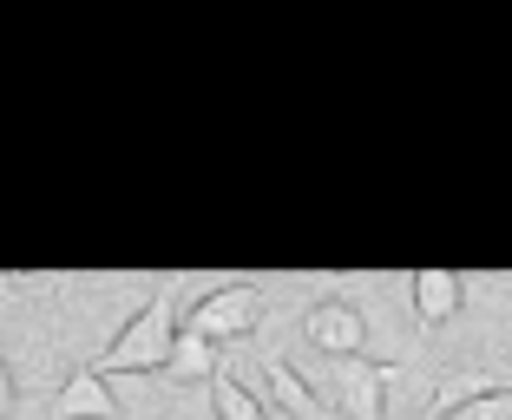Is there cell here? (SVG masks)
I'll return each mask as SVG.
<instances>
[{"instance_id":"cell-1","label":"cell","mask_w":512,"mask_h":420,"mask_svg":"<svg viewBox=\"0 0 512 420\" xmlns=\"http://www.w3.org/2000/svg\"><path fill=\"white\" fill-rule=\"evenodd\" d=\"M171 335H178V309L165 296H151L145 309L112 335V348L92 361V375H151V368H165L171 355Z\"/></svg>"},{"instance_id":"cell-2","label":"cell","mask_w":512,"mask_h":420,"mask_svg":"<svg viewBox=\"0 0 512 420\" xmlns=\"http://www.w3.org/2000/svg\"><path fill=\"white\" fill-rule=\"evenodd\" d=\"M184 329L204 335L211 348H217V342H243V335L263 329V289H250V283L211 289V296H204L191 315H184Z\"/></svg>"},{"instance_id":"cell-3","label":"cell","mask_w":512,"mask_h":420,"mask_svg":"<svg viewBox=\"0 0 512 420\" xmlns=\"http://www.w3.org/2000/svg\"><path fill=\"white\" fill-rule=\"evenodd\" d=\"M302 335H309V348H322L329 361H348V355L368 348V315L355 309V302L329 296V302H316V309L302 315Z\"/></svg>"},{"instance_id":"cell-4","label":"cell","mask_w":512,"mask_h":420,"mask_svg":"<svg viewBox=\"0 0 512 420\" xmlns=\"http://www.w3.org/2000/svg\"><path fill=\"white\" fill-rule=\"evenodd\" d=\"M388 388H394V368H381V361H368V355L335 361V407H342L348 420H381Z\"/></svg>"},{"instance_id":"cell-5","label":"cell","mask_w":512,"mask_h":420,"mask_svg":"<svg viewBox=\"0 0 512 420\" xmlns=\"http://www.w3.org/2000/svg\"><path fill=\"white\" fill-rule=\"evenodd\" d=\"M53 420H119V394H112L106 375L79 368V375H66V388L53 394Z\"/></svg>"},{"instance_id":"cell-6","label":"cell","mask_w":512,"mask_h":420,"mask_svg":"<svg viewBox=\"0 0 512 420\" xmlns=\"http://www.w3.org/2000/svg\"><path fill=\"white\" fill-rule=\"evenodd\" d=\"M460 276L453 270H414V315H421V329H440L460 315Z\"/></svg>"},{"instance_id":"cell-7","label":"cell","mask_w":512,"mask_h":420,"mask_svg":"<svg viewBox=\"0 0 512 420\" xmlns=\"http://www.w3.org/2000/svg\"><path fill=\"white\" fill-rule=\"evenodd\" d=\"M263 381H270V401L283 407L289 420H329V407H322V394L309 388V381H302L296 368H289V361H270V368H263Z\"/></svg>"},{"instance_id":"cell-8","label":"cell","mask_w":512,"mask_h":420,"mask_svg":"<svg viewBox=\"0 0 512 420\" xmlns=\"http://www.w3.org/2000/svg\"><path fill=\"white\" fill-rule=\"evenodd\" d=\"M165 375L171 381H211L217 375V348L204 342V335L178 329V335H171V355H165Z\"/></svg>"},{"instance_id":"cell-9","label":"cell","mask_w":512,"mask_h":420,"mask_svg":"<svg viewBox=\"0 0 512 420\" xmlns=\"http://www.w3.org/2000/svg\"><path fill=\"white\" fill-rule=\"evenodd\" d=\"M499 388H506V381L480 375V368H453V375H440V388H434V420L453 414V407H467V401H480V394H499Z\"/></svg>"},{"instance_id":"cell-10","label":"cell","mask_w":512,"mask_h":420,"mask_svg":"<svg viewBox=\"0 0 512 420\" xmlns=\"http://www.w3.org/2000/svg\"><path fill=\"white\" fill-rule=\"evenodd\" d=\"M211 407H217V420H270V407L230 375H211Z\"/></svg>"},{"instance_id":"cell-11","label":"cell","mask_w":512,"mask_h":420,"mask_svg":"<svg viewBox=\"0 0 512 420\" xmlns=\"http://www.w3.org/2000/svg\"><path fill=\"white\" fill-rule=\"evenodd\" d=\"M440 420H512V388H499V394H480V401L453 407V414H440Z\"/></svg>"},{"instance_id":"cell-12","label":"cell","mask_w":512,"mask_h":420,"mask_svg":"<svg viewBox=\"0 0 512 420\" xmlns=\"http://www.w3.org/2000/svg\"><path fill=\"white\" fill-rule=\"evenodd\" d=\"M7 407H14V368L0 361V414H7Z\"/></svg>"}]
</instances>
